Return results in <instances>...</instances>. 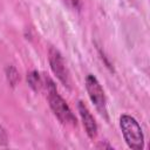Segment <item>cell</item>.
<instances>
[{
	"label": "cell",
	"mask_w": 150,
	"mask_h": 150,
	"mask_svg": "<svg viewBox=\"0 0 150 150\" xmlns=\"http://www.w3.org/2000/svg\"><path fill=\"white\" fill-rule=\"evenodd\" d=\"M120 128L130 149L142 150L144 148V135L136 118L130 115H122L120 117Z\"/></svg>",
	"instance_id": "obj_2"
},
{
	"label": "cell",
	"mask_w": 150,
	"mask_h": 150,
	"mask_svg": "<svg viewBox=\"0 0 150 150\" xmlns=\"http://www.w3.org/2000/svg\"><path fill=\"white\" fill-rule=\"evenodd\" d=\"M7 77H8V81L11 82V84L15 86V83L19 80V74H18V71L14 67H8L7 68Z\"/></svg>",
	"instance_id": "obj_7"
},
{
	"label": "cell",
	"mask_w": 150,
	"mask_h": 150,
	"mask_svg": "<svg viewBox=\"0 0 150 150\" xmlns=\"http://www.w3.org/2000/svg\"><path fill=\"white\" fill-rule=\"evenodd\" d=\"M48 60H49L50 69L54 73V75L59 79V81L63 86L69 88L70 87V76H69V71L66 66L64 59L61 55V53L56 48L50 47L49 52H48Z\"/></svg>",
	"instance_id": "obj_4"
},
{
	"label": "cell",
	"mask_w": 150,
	"mask_h": 150,
	"mask_svg": "<svg viewBox=\"0 0 150 150\" xmlns=\"http://www.w3.org/2000/svg\"><path fill=\"white\" fill-rule=\"evenodd\" d=\"M86 89L91 103L95 105L96 110L101 116L108 120V109H107V98L104 95V90L98 82V80L93 75L88 74L86 77Z\"/></svg>",
	"instance_id": "obj_3"
},
{
	"label": "cell",
	"mask_w": 150,
	"mask_h": 150,
	"mask_svg": "<svg viewBox=\"0 0 150 150\" xmlns=\"http://www.w3.org/2000/svg\"><path fill=\"white\" fill-rule=\"evenodd\" d=\"M77 109H79V114L81 116L82 124L84 127V130H86L88 137L90 139L96 138V136H97V124H96V121H95L94 116L91 115L90 110L88 109V107L82 101L79 102Z\"/></svg>",
	"instance_id": "obj_5"
},
{
	"label": "cell",
	"mask_w": 150,
	"mask_h": 150,
	"mask_svg": "<svg viewBox=\"0 0 150 150\" xmlns=\"http://www.w3.org/2000/svg\"><path fill=\"white\" fill-rule=\"evenodd\" d=\"M8 144V135L6 130L0 125V145H7Z\"/></svg>",
	"instance_id": "obj_8"
},
{
	"label": "cell",
	"mask_w": 150,
	"mask_h": 150,
	"mask_svg": "<svg viewBox=\"0 0 150 150\" xmlns=\"http://www.w3.org/2000/svg\"><path fill=\"white\" fill-rule=\"evenodd\" d=\"M43 89L47 91L49 107H50L52 111L54 112V115L59 118V121L63 124H69V125L76 127L77 121H76L75 115L73 114V111L69 108V105L67 104V102L57 93L54 81L47 75H43Z\"/></svg>",
	"instance_id": "obj_1"
},
{
	"label": "cell",
	"mask_w": 150,
	"mask_h": 150,
	"mask_svg": "<svg viewBox=\"0 0 150 150\" xmlns=\"http://www.w3.org/2000/svg\"><path fill=\"white\" fill-rule=\"evenodd\" d=\"M27 82L29 87L35 91H40L43 89V76H41L36 70L27 74Z\"/></svg>",
	"instance_id": "obj_6"
},
{
	"label": "cell",
	"mask_w": 150,
	"mask_h": 150,
	"mask_svg": "<svg viewBox=\"0 0 150 150\" xmlns=\"http://www.w3.org/2000/svg\"><path fill=\"white\" fill-rule=\"evenodd\" d=\"M97 148H108V149H112V146H111L110 144H103V143L98 144V145H97Z\"/></svg>",
	"instance_id": "obj_9"
}]
</instances>
